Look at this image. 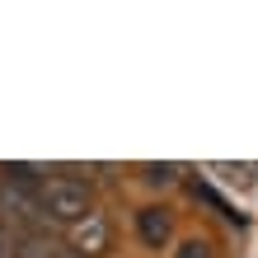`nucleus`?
<instances>
[{
  "label": "nucleus",
  "mask_w": 258,
  "mask_h": 258,
  "mask_svg": "<svg viewBox=\"0 0 258 258\" xmlns=\"http://www.w3.org/2000/svg\"><path fill=\"white\" fill-rule=\"evenodd\" d=\"M38 202H42V216H47V225H71L85 221L89 211H94V197H89V183H80V178L71 174H56V178H42L38 188Z\"/></svg>",
  "instance_id": "1"
},
{
  "label": "nucleus",
  "mask_w": 258,
  "mask_h": 258,
  "mask_svg": "<svg viewBox=\"0 0 258 258\" xmlns=\"http://www.w3.org/2000/svg\"><path fill=\"white\" fill-rule=\"evenodd\" d=\"M38 188H42V183H19V178H0V225L10 221L19 235L47 230V216H42Z\"/></svg>",
  "instance_id": "2"
},
{
  "label": "nucleus",
  "mask_w": 258,
  "mask_h": 258,
  "mask_svg": "<svg viewBox=\"0 0 258 258\" xmlns=\"http://www.w3.org/2000/svg\"><path fill=\"white\" fill-rule=\"evenodd\" d=\"M108 244H113V225H108V216L94 207L85 221H75L71 225V239H66V249L71 253H80V258H99V253H108Z\"/></svg>",
  "instance_id": "3"
},
{
  "label": "nucleus",
  "mask_w": 258,
  "mask_h": 258,
  "mask_svg": "<svg viewBox=\"0 0 258 258\" xmlns=\"http://www.w3.org/2000/svg\"><path fill=\"white\" fill-rule=\"evenodd\" d=\"M10 258H80V253H71L47 230H33V235H14L10 239Z\"/></svg>",
  "instance_id": "4"
},
{
  "label": "nucleus",
  "mask_w": 258,
  "mask_h": 258,
  "mask_svg": "<svg viewBox=\"0 0 258 258\" xmlns=\"http://www.w3.org/2000/svg\"><path fill=\"white\" fill-rule=\"evenodd\" d=\"M136 235H141L146 249H164L169 235H174V216L164 207H141L136 211Z\"/></svg>",
  "instance_id": "5"
},
{
  "label": "nucleus",
  "mask_w": 258,
  "mask_h": 258,
  "mask_svg": "<svg viewBox=\"0 0 258 258\" xmlns=\"http://www.w3.org/2000/svg\"><path fill=\"white\" fill-rule=\"evenodd\" d=\"M146 183H160V188H169V183H178V174H183V164H146Z\"/></svg>",
  "instance_id": "6"
},
{
  "label": "nucleus",
  "mask_w": 258,
  "mask_h": 258,
  "mask_svg": "<svg viewBox=\"0 0 258 258\" xmlns=\"http://www.w3.org/2000/svg\"><path fill=\"white\" fill-rule=\"evenodd\" d=\"M197 197H207V202H211V207H216V211H221V216H225V221H235V225H244V216H239V211H235L230 202H225V197H221L216 188H207V183H197Z\"/></svg>",
  "instance_id": "7"
},
{
  "label": "nucleus",
  "mask_w": 258,
  "mask_h": 258,
  "mask_svg": "<svg viewBox=\"0 0 258 258\" xmlns=\"http://www.w3.org/2000/svg\"><path fill=\"white\" fill-rule=\"evenodd\" d=\"M174 258H211V244L207 239H183V244L174 249Z\"/></svg>",
  "instance_id": "8"
},
{
  "label": "nucleus",
  "mask_w": 258,
  "mask_h": 258,
  "mask_svg": "<svg viewBox=\"0 0 258 258\" xmlns=\"http://www.w3.org/2000/svg\"><path fill=\"white\" fill-rule=\"evenodd\" d=\"M0 239H5V225H0Z\"/></svg>",
  "instance_id": "9"
}]
</instances>
